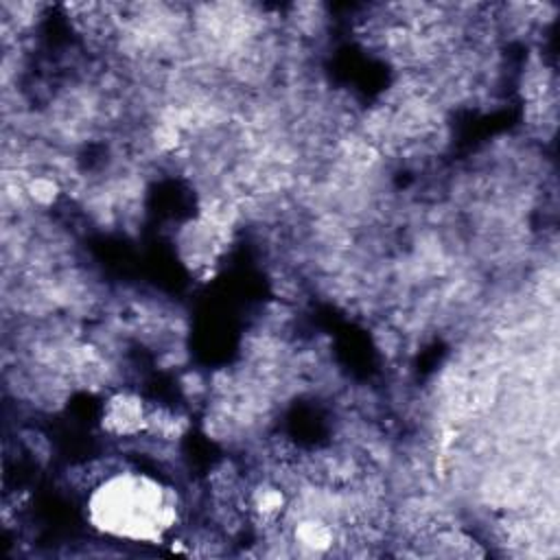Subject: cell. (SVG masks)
I'll list each match as a JSON object with an SVG mask.
<instances>
[{
  "label": "cell",
  "instance_id": "6da1fadb",
  "mask_svg": "<svg viewBox=\"0 0 560 560\" xmlns=\"http://www.w3.org/2000/svg\"><path fill=\"white\" fill-rule=\"evenodd\" d=\"M147 407L149 400H144L131 387H116L107 392L103 402L101 427L114 440L129 442L140 438L147 431Z\"/></svg>",
  "mask_w": 560,
  "mask_h": 560
}]
</instances>
